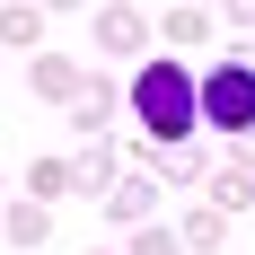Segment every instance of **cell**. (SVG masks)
I'll return each mask as SVG.
<instances>
[{"label":"cell","mask_w":255,"mask_h":255,"mask_svg":"<svg viewBox=\"0 0 255 255\" xmlns=\"http://www.w3.org/2000/svg\"><path fill=\"white\" fill-rule=\"evenodd\" d=\"M106 211H115V220H141V211H150V185H141V176L115 185V194H106Z\"/></svg>","instance_id":"cell-5"},{"label":"cell","mask_w":255,"mask_h":255,"mask_svg":"<svg viewBox=\"0 0 255 255\" xmlns=\"http://www.w3.org/2000/svg\"><path fill=\"white\" fill-rule=\"evenodd\" d=\"M132 255H176V238H167V229H141V238H132Z\"/></svg>","instance_id":"cell-10"},{"label":"cell","mask_w":255,"mask_h":255,"mask_svg":"<svg viewBox=\"0 0 255 255\" xmlns=\"http://www.w3.org/2000/svg\"><path fill=\"white\" fill-rule=\"evenodd\" d=\"M203 124L211 132H255V62H211L203 71Z\"/></svg>","instance_id":"cell-2"},{"label":"cell","mask_w":255,"mask_h":255,"mask_svg":"<svg viewBox=\"0 0 255 255\" xmlns=\"http://www.w3.org/2000/svg\"><path fill=\"white\" fill-rule=\"evenodd\" d=\"M9 238H26V247H35V238H44V211H35V203H18V211H9Z\"/></svg>","instance_id":"cell-9"},{"label":"cell","mask_w":255,"mask_h":255,"mask_svg":"<svg viewBox=\"0 0 255 255\" xmlns=\"http://www.w3.org/2000/svg\"><path fill=\"white\" fill-rule=\"evenodd\" d=\"M132 115H141V132L150 141H194V124H203V79L176 71V62H150V71L132 79Z\"/></svg>","instance_id":"cell-1"},{"label":"cell","mask_w":255,"mask_h":255,"mask_svg":"<svg viewBox=\"0 0 255 255\" xmlns=\"http://www.w3.org/2000/svg\"><path fill=\"white\" fill-rule=\"evenodd\" d=\"M71 124H79V132H106V124H115V97H106V88H88V97H79V115H71Z\"/></svg>","instance_id":"cell-6"},{"label":"cell","mask_w":255,"mask_h":255,"mask_svg":"<svg viewBox=\"0 0 255 255\" xmlns=\"http://www.w3.org/2000/svg\"><path fill=\"white\" fill-rule=\"evenodd\" d=\"M97 44L106 53H132V44H141V18H132V9H106V18H97Z\"/></svg>","instance_id":"cell-3"},{"label":"cell","mask_w":255,"mask_h":255,"mask_svg":"<svg viewBox=\"0 0 255 255\" xmlns=\"http://www.w3.org/2000/svg\"><path fill=\"white\" fill-rule=\"evenodd\" d=\"M88 255H97V247H88Z\"/></svg>","instance_id":"cell-11"},{"label":"cell","mask_w":255,"mask_h":255,"mask_svg":"<svg viewBox=\"0 0 255 255\" xmlns=\"http://www.w3.org/2000/svg\"><path fill=\"white\" fill-rule=\"evenodd\" d=\"M35 35H44L35 9H0V44H35Z\"/></svg>","instance_id":"cell-4"},{"label":"cell","mask_w":255,"mask_h":255,"mask_svg":"<svg viewBox=\"0 0 255 255\" xmlns=\"http://www.w3.org/2000/svg\"><path fill=\"white\" fill-rule=\"evenodd\" d=\"M35 194H44V203H53V194H71V167H62V158H44V167H35Z\"/></svg>","instance_id":"cell-8"},{"label":"cell","mask_w":255,"mask_h":255,"mask_svg":"<svg viewBox=\"0 0 255 255\" xmlns=\"http://www.w3.org/2000/svg\"><path fill=\"white\" fill-rule=\"evenodd\" d=\"M211 194H220V211H247V203H255V176H247V167H229Z\"/></svg>","instance_id":"cell-7"}]
</instances>
